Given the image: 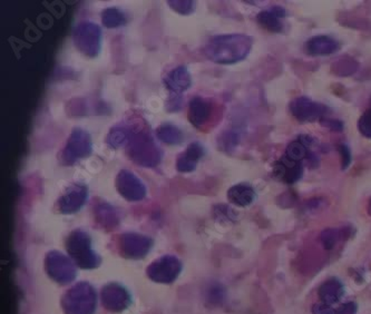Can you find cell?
Instances as JSON below:
<instances>
[{
  "label": "cell",
  "mask_w": 371,
  "mask_h": 314,
  "mask_svg": "<svg viewBox=\"0 0 371 314\" xmlns=\"http://www.w3.org/2000/svg\"><path fill=\"white\" fill-rule=\"evenodd\" d=\"M129 127H114L108 133V137H106V143L112 148H119L122 146H126L127 142H129Z\"/></svg>",
  "instance_id": "obj_25"
},
{
  "label": "cell",
  "mask_w": 371,
  "mask_h": 314,
  "mask_svg": "<svg viewBox=\"0 0 371 314\" xmlns=\"http://www.w3.org/2000/svg\"><path fill=\"white\" fill-rule=\"evenodd\" d=\"M126 154L135 164L143 167H154L160 164L162 150L154 142L153 136L145 129L129 127V142L126 144Z\"/></svg>",
  "instance_id": "obj_2"
},
{
  "label": "cell",
  "mask_w": 371,
  "mask_h": 314,
  "mask_svg": "<svg viewBox=\"0 0 371 314\" xmlns=\"http://www.w3.org/2000/svg\"><path fill=\"white\" fill-rule=\"evenodd\" d=\"M321 242L325 250H332L337 242L340 239V231L338 228H327L321 234Z\"/></svg>",
  "instance_id": "obj_28"
},
{
  "label": "cell",
  "mask_w": 371,
  "mask_h": 314,
  "mask_svg": "<svg viewBox=\"0 0 371 314\" xmlns=\"http://www.w3.org/2000/svg\"><path fill=\"white\" fill-rule=\"evenodd\" d=\"M93 152L92 137L85 129L76 127L70 133L66 145L60 153L63 165H74L79 159H86Z\"/></svg>",
  "instance_id": "obj_5"
},
{
  "label": "cell",
  "mask_w": 371,
  "mask_h": 314,
  "mask_svg": "<svg viewBox=\"0 0 371 314\" xmlns=\"http://www.w3.org/2000/svg\"><path fill=\"white\" fill-rule=\"evenodd\" d=\"M304 173V163L289 161L282 156L279 161L275 162L272 169L273 178L285 184H294L301 180Z\"/></svg>",
  "instance_id": "obj_14"
},
{
  "label": "cell",
  "mask_w": 371,
  "mask_h": 314,
  "mask_svg": "<svg viewBox=\"0 0 371 314\" xmlns=\"http://www.w3.org/2000/svg\"><path fill=\"white\" fill-rule=\"evenodd\" d=\"M94 214L96 223L104 230L113 231L119 226V214L112 205L105 202H100L95 207Z\"/></svg>",
  "instance_id": "obj_22"
},
{
  "label": "cell",
  "mask_w": 371,
  "mask_h": 314,
  "mask_svg": "<svg viewBox=\"0 0 371 314\" xmlns=\"http://www.w3.org/2000/svg\"><path fill=\"white\" fill-rule=\"evenodd\" d=\"M89 199V188L83 183H75L68 186L57 201V209L62 214L70 215L77 213Z\"/></svg>",
  "instance_id": "obj_12"
},
{
  "label": "cell",
  "mask_w": 371,
  "mask_h": 314,
  "mask_svg": "<svg viewBox=\"0 0 371 314\" xmlns=\"http://www.w3.org/2000/svg\"><path fill=\"white\" fill-rule=\"evenodd\" d=\"M287 16V11L283 7L273 6L270 9L262 11L256 15V22L261 26L263 30L270 32L279 34L285 30V22L283 19Z\"/></svg>",
  "instance_id": "obj_17"
},
{
  "label": "cell",
  "mask_w": 371,
  "mask_h": 314,
  "mask_svg": "<svg viewBox=\"0 0 371 314\" xmlns=\"http://www.w3.org/2000/svg\"><path fill=\"white\" fill-rule=\"evenodd\" d=\"M344 294V284L340 282L339 280L334 279V277L327 280L325 282L320 285L319 290H318V296L320 299L321 303L331 306L338 303L341 300Z\"/></svg>",
  "instance_id": "obj_21"
},
{
  "label": "cell",
  "mask_w": 371,
  "mask_h": 314,
  "mask_svg": "<svg viewBox=\"0 0 371 314\" xmlns=\"http://www.w3.org/2000/svg\"><path fill=\"white\" fill-rule=\"evenodd\" d=\"M312 314H336V309L325 303H318L312 306Z\"/></svg>",
  "instance_id": "obj_34"
},
{
  "label": "cell",
  "mask_w": 371,
  "mask_h": 314,
  "mask_svg": "<svg viewBox=\"0 0 371 314\" xmlns=\"http://www.w3.org/2000/svg\"><path fill=\"white\" fill-rule=\"evenodd\" d=\"M204 148L200 143L194 142L176 159V169L180 173H191L197 169L200 159L204 156Z\"/></svg>",
  "instance_id": "obj_18"
},
{
  "label": "cell",
  "mask_w": 371,
  "mask_h": 314,
  "mask_svg": "<svg viewBox=\"0 0 371 314\" xmlns=\"http://www.w3.org/2000/svg\"><path fill=\"white\" fill-rule=\"evenodd\" d=\"M66 250L74 263L83 270H95L102 263V259L92 247V237L83 230H75L66 240Z\"/></svg>",
  "instance_id": "obj_3"
},
{
  "label": "cell",
  "mask_w": 371,
  "mask_h": 314,
  "mask_svg": "<svg viewBox=\"0 0 371 314\" xmlns=\"http://www.w3.org/2000/svg\"><path fill=\"white\" fill-rule=\"evenodd\" d=\"M237 213L229 205L219 204L213 207V218L219 223H232L237 220Z\"/></svg>",
  "instance_id": "obj_26"
},
{
  "label": "cell",
  "mask_w": 371,
  "mask_h": 314,
  "mask_svg": "<svg viewBox=\"0 0 371 314\" xmlns=\"http://www.w3.org/2000/svg\"><path fill=\"white\" fill-rule=\"evenodd\" d=\"M164 85L171 95L181 96L192 86L191 74L183 65L175 67L164 77Z\"/></svg>",
  "instance_id": "obj_16"
},
{
  "label": "cell",
  "mask_w": 371,
  "mask_h": 314,
  "mask_svg": "<svg viewBox=\"0 0 371 314\" xmlns=\"http://www.w3.org/2000/svg\"><path fill=\"white\" fill-rule=\"evenodd\" d=\"M102 304L108 311L112 313H121L131 306L132 296L126 287L119 283H108L100 291Z\"/></svg>",
  "instance_id": "obj_13"
},
{
  "label": "cell",
  "mask_w": 371,
  "mask_h": 314,
  "mask_svg": "<svg viewBox=\"0 0 371 314\" xmlns=\"http://www.w3.org/2000/svg\"><path fill=\"white\" fill-rule=\"evenodd\" d=\"M239 140L240 137L237 133L232 132V131H226L219 138L218 146L221 148V150L229 153V152H232L234 148H237V144H239Z\"/></svg>",
  "instance_id": "obj_27"
},
{
  "label": "cell",
  "mask_w": 371,
  "mask_h": 314,
  "mask_svg": "<svg viewBox=\"0 0 371 314\" xmlns=\"http://www.w3.org/2000/svg\"><path fill=\"white\" fill-rule=\"evenodd\" d=\"M115 186L119 195L129 202L142 201L148 192L144 183L129 169L119 171L116 176Z\"/></svg>",
  "instance_id": "obj_11"
},
{
  "label": "cell",
  "mask_w": 371,
  "mask_h": 314,
  "mask_svg": "<svg viewBox=\"0 0 371 314\" xmlns=\"http://www.w3.org/2000/svg\"><path fill=\"white\" fill-rule=\"evenodd\" d=\"M73 41L76 48L87 57H96L102 46V30L94 22H83L74 28Z\"/></svg>",
  "instance_id": "obj_6"
},
{
  "label": "cell",
  "mask_w": 371,
  "mask_h": 314,
  "mask_svg": "<svg viewBox=\"0 0 371 314\" xmlns=\"http://www.w3.org/2000/svg\"><path fill=\"white\" fill-rule=\"evenodd\" d=\"M156 137L167 145H180L184 140L183 132L178 126L169 123L162 124L156 129Z\"/></svg>",
  "instance_id": "obj_23"
},
{
  "label": "cell",
  "mask_w": 371,
  "mask_h": 314,
  "mask_svg": "<svg viewBox=\"0 0 371 314\" xmlns=\"http://www.w3.org/2000/svg\"><path fill=\"white\" fill-rule=\"evenodd\" d=\"M102 22L106 28L113 30V28L122 27L126 24L127 18L123 11H119V8L110 7V8L104 9L103 11Z\"/></svg>",
  "instance_id": "obj_24"
},
{
  "label": "cell",
  "mask_w": 371,
  "mask_h": 314,
  "mask_svg": "<svg viewBox=\"0 0 371 314\" xmlns=\"http://www.w3.org/2000/svg\"><path fill=\"white\" fill-rule=\"evenodd\" d=\"M183 269L180 259L174 255H164L153 261L146 269V275L153 282L171 284L180 277Z\"/></svg>",
  "instance_id": "obj_8"
},
{
  "label": "cell",
  "mask_w": 371,
  "mask_h": 314,
  "mask_svg": "<svg viewBox=\"0 0 371 314\" xmlns=\"http://www.w3.org/2000/svg\"><path fill=\"white\" fill-rule=\"evenodd\" d=\"M358 306L356 302H347L336 308V314H356Z\"/></svg>",
  "instance_id": "obj_33"
},
{
  "label": "cell",
  "mask_w": 371,
  "mask_h": 314,
  "mask_svg": "<svg viewBox=\"0 0 371 314\" xmlns=\"http://www.w3.org/2000/svg\"><path fill=\"white\" fill-rule=\"evenodd\" d=\"M65 314H94L97 308V296L93 285L78 282L65 292L62 298Z\"/></svg>",
  "instance_id": "obj_4"
},
{
  "label": "cell",
  "mask_w": 371,
  "mask_h": 314,
  "mask_svg": "<svg viewBox=\"0 0 371 314\" xmlns=\"http://www.w3.org/2000/svg\"><path fill=\"white\" fill-rule=\"evenodd\" d=\"M289 110L294 119L300 123H313L327 117L330 110L321 103L310 100L309 97L300 96L294 98L289 105Z\"/></svg>",
  "instance_id": "obj_9"
},
{
  "label": "cell",
  "mask_w": 371,
  "mask_h": 314,
  "mask_svg": "<svg viewBox=\"0 0 371 314\" xmlns=\"http://www.w3.org/2000/svg\"><path fill=\"white\" fill-rule=\"evenodd\" d=\"M45 270L53 281L62 285L73 282L77 275L74 261L58 251L47 253L45 258Z\"/></svg>",
  "instance_id": "obj_7"
},
{
  "label": "cell",
  "mask_w": 371,
  "mask_h": 314,
  "mask_svg": "<svg viewBox=\"0 0 371 314\" xmlns=\"http://www.w3.org/2000/svg\"><path fill=\"white\" fill-rule=\"evenodd\" d=\"M167 4L173 11L181 15L192 14L194 8H195L194 1H178V0H175V1H167Z\"/></svg>",
  "instance_id": "obj_30"
},
{
  "label": "cell",
  "mask_w": 371,
  "mask_h": 314,
  "mask_svg": "<svg viewBox=\"0 0 371 314\" xmlns=\"http://www.w3.org/2000/svg\"><path fill=\"white\" fill-rule=\"evenodd\" d=\"M358 131L366 138H371V108L367 110L358 121Z\"/></svg>",
  "instance_id": "obj_29"
},
{
  "label": "cell",
  "mask_w": 371,
  "mask_h": 314,
  "mask_svg": "<svg viewBox=\"0 0 371 314\" xmlns=\"http://www.w3.org/2000/svg\"><path fill=\"white\" fill-rule=\"evenodd\" d=\"M253 38L245 34H224L214 36L204 46L207 60L219 65L242 62L252 51Z\"/></svg>",
  "instance_id": "obj_1"
},
{
  "label": "cell",
  "mask_w": 371,
  "mask_h": 314,
  "mask_svg": "<svg viewBox=\"0 0 371 314\" xmlns=\"http://www.w3.org/2000/svg\"><path fill=\"white\" fill-rule=\"evenodd\" d=\"M232 204L239 207H247L256 201V190L249 183H239L229 188L226 193Z\"/></svg>",
  "instance_id": "obj_20"
},
{
  "label": "cell",
  "mask_w": 371,
  "mask_h": 314,
  "mask_svg": "<svg viewBox=\"0 0 371 314\" xmlns=\"http://www.w3.org/2000/svg\"><path fill=\"white\" fill-rule=\"evenodd\" d=\"M320 124L325 129L334 131V132H341V131H344V123L340 119L325 117V119H321Z\"/></svg>",
  "instance_id": "obj_32"
},
{
  "label": "cell",
  "mask_w": 371,
  "mask_h": 314,
  "mask_svg": "<svg viewBox=\"0 0 371 314\" xmlns=\"http://www.w3.org/2000/svg\"><path fill=\"white\" fill-rule=\"evenodd\" d=\"M304 48V53L311 57L330 56L339 51L340 43L330 36L318 35L308 39Z\"/></svg>",
  "instance_id": "obj_15"
},
{
  "label": "cell",
  "mask_w": 371,
  "mask_h": 314,
  "mask_svg": "<svg viewBox=\"0 0 371 314\" xmlns=\"http://www.w3.org/2000/svg\"><path fill=\"white\" fill-rule=\"evenodd\" d=\"M368 213H369V215H371V199H369V203H368Z\"/></svg>",
  "instance_id": "obj_35"
},
{
  "label": "cell",
  "mask_w": 371,
  "mask_h": 314,
  "mask_svg": "<svg viewBox=\"0 0 371 314\" xmlns=\"http://www.w3.org/2000/svg\"><path fill=\"white\" fill-rule=\"evenodd\" d=\"M154 241L150 237L140 233L127 232L119 237V253L123 255L124 258L129 259V260H141V259L145 258L146 255L150 253Z\"/></svg>",
  "instance_id": "obj_10"
},
{
  "label": "cell",
  "mask_w": 371,
  "mask_h": 314,
  "mask_svg": "<svg viewBox=\"0 0 371 314\" xmlns=\"http://www.w3.org/2000/svg\"><path fill=\"white\" fill-rule=\"evenodd\" d=\"M338 150H339L340 157H341V169L344 171V169H347L350 166L351 161H353L351 150L346 144H340Z\"/></svg>",
  "instance_id": "obj_31"
},
{
  "label": "cell",
  "mask_w": 371,
  "mask_h": 314,
  "mask_svg": "<svg viewBox=\"0 0 371 314\" xmlns=\"http://www.w3.org/2000/svg\"><path fill=\"white\" fill-rule=\"evenodd\" d=\"M211 104L200 96H195L188 104V121L193 126L200 129L210 117Z\"/></svg>",
  "instance_id": "obj_19"
}]
</instances>
